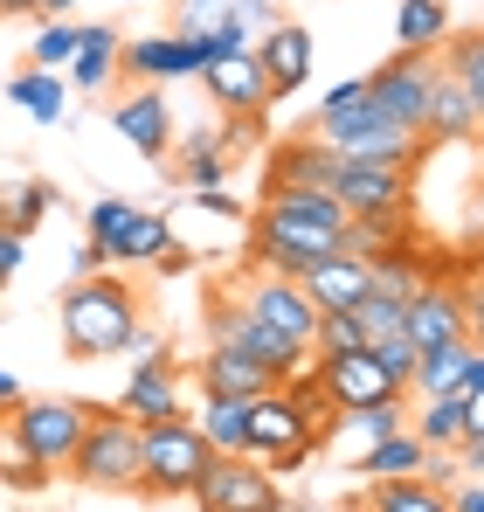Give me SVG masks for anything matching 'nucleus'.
I'll return each mask as SVG.
<instances>
[{"mask_svg": "<svg viewBox=\"0 0 484 512\" xmlns=\"http://www.w3.org/2000/svg\"><path fill=\"white\" fill-rule=\"evenodd\" d=\"M443 70L464 84V97L478 104V125H484V35H450V63Z\"/></svg>", "mask_w": 484, "mask_h": 512, "instance_id": "36", "label": "nucleus"}, {"mask_svg": "<svg viewBox=\"0 0 484 512\" xmlns=\"http://www.w3.org/2000/svg\"><path fill=\"white\" fill-rule=\"evenodd\" d=\"M49 478H56V471H49V464L14 436V429L0 423V485H14V492H42Z\"/></svg>", "mask_w": 484, "mask_h": 512, "instance_id": "33", "label": "nucleus"}, {"mask_svg": "<svg viewBox=\"0 0 484 512\" xmlns=\"http://www.w3.org/2000/svg\"><path fill=\"white\" fill-rule=\"evenodd\" d=\"M83 423H90V409L83 402H63V395H49V402H14L7 409V429L49 464V471H70V457H77V443H83Z\"/></svg>", "mask_w": 484, "mask_h": 512, "instance_id": "8", "label": "nucleus"}, {"mask_svg": "<svg viewBox=\"0 0 484 512\" xmlns=\"http://www.w3.org/2000/svg\"><path fill=\"white\" fill-rule=\"evenodd\" d=\"M457 409H464V436H484V388H464Z\"/></svg>", "mask_w": 484, "mask_h": 512, "instance_id": "47", "label": "nucleus"}, {"mask_svg": "<svg viewBox=\"0 0 484 512\" xmlns=\"http://www.w3.org/2000/svg\"><path fill=\"white\" fill-rule=\"evenodd\" d=\"M277 381L256 367V360H242L236 346H208V360H201V395L208 402H256V395H270Z\"/></svg>", "mask_w": 484, "mask_h": 512, "instance_id": "21", "label": "nucleus"}, {"mask_svg": "<svg viewBox=\"0 0 484 512\" xmlns=\"http://www.w3.org/2000/svg\"><path fill=\"white\" fill-rule=\"evenodd\" d=\"M21 256H28V236H14V229H0V291H7V277L21 270Z\"/></svg>", "mask_w": 484, "mask_h": 512, "instance_id": "44", "label": "nucleus"}, {"mask_svg": "<svg viewBox=\"0 0 484 512\" xmlns=\"http://www.w3.org/2000/svg\"><path fill=\"white\" fill-rule=\"evenodd\" d=\"M118 56H125V35L104 28V21H90L77 35V56H70V84L77 90H111L118 84Z\"/></svg>", "mask_w": 484, "mask_h": 512, "instance_id": "25", "label": "nucleus"}, {"mask_svg": "<svg viewBox=\"0 0 484 512\" xmlns=\"http://www.w3.org/2000/svg\"><path fill=\"white\" fill-rule=\"evenodd\" d=\"M422 284H429V277L415 270V256H408V250L374 256V291H381V298H402V305H408V298H415Z\"/></svg>", "mask_w": 484, "mask_h": 512, "instance_id": "39", "label": "nucleus"}, {"mask_svg": "<svg viewBox=\"0 0 484 512\" xmlns=\"http://www.w3.org/2000/svg\"><path fill=\"white\" fill-rule=\"evenodd\" d=\"M332 167L339 153H325L319 139H291L270 153V173H263V194H291V187H332Z\"/></svg>", "mask_w": 484, "mask_h": 512, "instance_id": "22", "label": "nucleus"}, {"mask_svg": "<svg viewBox=\"0 0 484 512\" xmlns=\"http://www.w3.org/2000/svg\"><path fill=\"white\" fill-rule=\"evenodd\" d=\"M208 457H215V443L201 436L194 416L146 423V478H139V492H153V499H187V492L201 485Z\"/></svg>", "mask_w": 484, "mask_h": 512, "instance_id": "5", "label": "nucleus"}, {"mask_svg": "<svg viewBox=\"0 0 484 512\" xmlns=\"http://www.w3.org/2000/svg\"><path fill=\"white\" fill-rule=\"evenodd\" d=\"M0 423H7V409H0Z\"/></svg>", "mask_w": 484, "mask_h": 512, "instance_id": "57", "label": "nucleus"}, {"mask_svg": "<svg viewBox=\"0 0 484 512\" xmlns=\"http://www.w3.org/2000/svg\"><path fill=\"white\" fill-rule=\"evenodd\" d=\"M194 201H201V208H208V215H222V222H236V201H229V194H222V187H208V194H194Z\"/></svg>", "mask_w": 484, "mask_h": 512, "instance_id": "52", "label": "nucleus"}, {"mask_svg": "<svg viewBox=\"0 0 484 512\" xmlns=\"http://www.w3.org/2000/svg\"><path fill=\"white\" fill-rule=\"evenodd\" d=\"M201 84H208V97H215L229 118H263V104H270V84H263V63H256V49L208 56Z\"/></svg>", "mask_w": 484, "mask_h": 512, "instance_id": "17", "label": "nucleus"}, {"mask_svg": "<svg viewBox=\"0 0 484 512\" xmlns=\"http://www.w3.org/2000/svg\"><path fill=\"white\" fill-rule=\"evenodd\" d=\"M263 512H305V506L298 499H277V506H263Z\"/></svg>", "mask_w": 484, "mask_h": 512, "instance_id": "56", "label": "nucleus"}, {"mask_svg": "<svg viewBox=\"0 0 484 512\" xmlns=\"http://www.w3.org/2000/svg\"><path fill=\"white\" fill-rule=\"evenodd\" d=\"M242 305H249L270 333H284V340H298V346H312V333H319V305L305 298L298 277H256V284L242 291Z\"/></svg>", "mask_w": 484, "mask_h": 512, "instance_id": "15", "label": "nucleus"}, {"mask_svg": "<svg viewBox=\"0 0 484 512\" xmlns=\"http://www.w3.org/2000/svg\"><path fill=\"white\" fill-rule=\"evenodd\" d=\"M14 402H21V381H14V374L0 367V409H14Z\"/></svg>", "mask_w": 484, "mask_h": 512, "instance_id": "53", "label": "nucleus"}, {"mask_svg": "<svg viewBox=\"0 0 484 512\" xmlns=\"http://www.w3.org/2000/svg\"><path fill=\"white\" fill-rule=\"evenodd\" d=\"M111 125H118V139L139 146L146 160H166V153H173V104L160 97V84H132L111 104Z\"/></svg>", "mask_w": 484, "mask_h": 512, "instance_id": "16", "label": "nucleus"}, {"mask_svg": "<svg viewBox=\"0 0 484 512\" xmlns=\"http://www.w3.org/2000/svg\"><path fill=\"white\" fill-rule=\"evenodd\" d=\"M408 187H415L408 160H339L332 167V201L346 215H408Z\"/></svg>", "mask_w": 484, "mask_h": 512, "instance_id": "9", "label": "nucleus"}, {"mask_svg": "<svg viewBox=\"0 0 484 512\" xmlns=\"http://www.w3.org/2000/svg\"><path fill=\"white\" fill-rule=\"evenodd\" d=\"M422 464H429V443L415 429H395V436L353 450V478H367V485H381V478H422Z\"/></svg>", "mask_w": 484, "mask_h": 512, "instance_id": "23", "label": "nucleus"}, {"mask_svg": "<svg viewBox=\"0 0 484 512\" xmlns=\"http://www.w3.org/2000/svg\"><path fill=\"white\" fill-rule=\"evenodd\" d=\"M0 14H42V0H0Z\"/></svg>", "mask_w": 484, "mask_h": 512, "instance_id": "54", "label": "nucleus"}, {"mask_svg": "<svg viewBox=\"0 0 484 512\" xmlns=\"http://www.w3.org/2000/svg\"><path fill=\"white\" fill-rule=\"evenodd\" d=\"M97 263H104V250H97V243L83 236L77 250H70V277H97Z\"/></svg>", "mask_w": 484, "mask_h": 512, "instance_id": "49", "label": "nucleus"}, {"mask_svg": "<svg viewBox=\"0 0 484 512\" xmlns=\"http://www.w3.org/2000/svg\"><path fill=\"white\" fill-rule=\"evenodd\" d=\"M201 436L222 457H249V402H208L201 395Z\"/></svg>", "mask_w": 484, "mask_h": 512, "instance_id": "31", "label": "nucleus"}, {"mask_svg": "<svg viewBox=\"0 0 484 512\" xmlns=\"http://www.w3.org/2000/svg\"><path fill=\"white\" fill-rule=\"evenodd\" d=\"M471 353H478L471 340H457V346H436V353H422V360H415V381H408V395H422V402L464 395V367H471Z\"/></svg>", "mask_w": 484, "mask_h": 512, "instance_id": "26", "label": "nucleus"}, {"mask_svg": "<svg viewBox=\"0 0 484 512\" xmlns=\"http://www.w3.org/2000/svg\"><path fill=\"white\" fill-rule=\"evenodd\" d=\"M395 42H402V49H422V56H436V49L450 42V7H443V0H402V14H395Z\"/></svg>", "mask_w": 484, "mask_h": 512, "instance_id": "28", "label": "nucleus"}, {"mask_svg": "<svg viewBox=\"0 0 484 512\" xmlns=\"http://www.w3.org/2000/svg\"><path fill=\"white\" fill-rule=\"evenodd\" d=\"M367 512H450V492L429 478H381L367 492Z\"/></svg>", "mask_w": 484, "mask_h": 512, "instance_id": "30", "label": "nucleus"}, {"mask_svg": "<svg viewBox=\"0 0 484 512\" xmlns=\"http://www.w3.org/2000/svg\"><path fill=\"white\" fill-rule=\"evenodd\" d=\"M450 512H484V478H464V485H450Z\"/></svg>", "mask_w": 484, "mask_h": 512, "instance_id": "48", "label": "nucleus"}, {"mask_svg": "<svg viewBox=\"0 0 484 512\" xmlns=\"http://www.w3.org/2000/svg\"><path fill=\"white\" fill-rule=\"evenodd\" d=\"M118 409H125L132 423H173V416H187V409H180V374L166 367V353L132 367V381H125Z\"/></svg>", "mask_w": 484, "mask_h": 512, "instance_id": "20", "label": "nucleus"}, {"mask_svg": "<svg viewBox=\"0 0 484 512\" xmlns=\"http://www.w3.org/2000/svg\"><path fill=\"white\" fill-rule=\"evenodd\" d=\"M49 208H56L49 180H35V173H14V180H0V229H14V236H35Z\"/></svg>", "mask_w": 484, "mask_h": 512, "instance_id": "27", "label": "nucleus"}, {"mask_svg": "<svg viewBox=\"0 0 484 512\" xmlns=\"http://www.w3.org/2000/svg\"><path fill=\"white\" fill-rule=\"evenodd\" d=\"M229 21H236V28L249 35V42H256V35H263V28H277L284 14H277L270 0H229Z\"/></svg>", "mask_w": 484, "mask_h": 512, "instance_id": "42", "label": "nucleus"}, {"mask_svg": "<svg viewBox=\"0 0 484 512\" xmlns=\"http://www.w3.org/2000/svg\"><path fill=\"white\" fill-rule=\"evenodd\" d=\"M415 436H422L429 450H457V443H464V409H457V395H443V402H422V416H415Z\"/></svg>", "mask_w": 484, "mask_h": 512, "instance_id": "37", "label": "nucleus"}, {"mask_svg": "<svg viewBox=\"0 0 484 512\" xmlns=\"http://www.w3.org/2000/svg\"><path fill=\"white\" fill-rule=\"evenodd\" d=\"M70 7H77V0H42V14H49V21H63Z\"/></svg>", "mask_w": 484, "mask_h": 512, "instance_id": "55", "label": "nucleus"}, {"mask_svg": "<svg viewBox=\"0 0 484 512\" xmlns=\"http://www.w3.org/2000/svg\"><path fill=\"white\" fill-rule=\"evenodd\" d=\"M464 333H471V346H484V277L464 291Z\"/></svg>", "mask_w": 484, "mask_h": 512, "instance_id": "45", "label": "nucleus"}, {"mask_svg": "<svg viewBox=\"0 0 484 512\" xmlns=\"http://www.w3.org/2000/svg\"><path fill=\"white\" fill-rule=\"evenodd\" d=\"M312 450H319V429L291 409V395H284V388H270V395H256V402H249V457H256L263 471H277V478H284V471L312 464Z\"/></svg>", "mask_w": 484, "mask_h": 512, "instance_id": "7", "label": "nucleus"}, {"mask_svg": "<svg viewBox=\"0 0 484 512\" xmlns=\"http://www.w3.org/2000/svg\"><path fill=\"white\" fill-rule=\"evenodd\" d=\"M173 250H180V243H173V222L153 215V208H132V215H125V229L111 236L104 263H166Z\"/></svg>", "mask_w": 484, "mask_h": 512, "instance_id": "24", "label": "nucleus"}, {"mask_svg": "<svg viewBox=\"0 0 484 512\" xmlns=\"http://www.w3.org/2000/svg\"><path fill=\"white\" fill-rule=\"evenodd\" d=\"M346 208L332 201V187H291V194H263L256 208V256L277 277H298L305 263H319L346 243Z\"/></svg>", "mask_w": 484, "mask_h": 512, "instance_id": "1", "label": "nucleus"}, {"mask_svg": "<svg viewBox=\"0 0 484 512\" xmlns=\"http://www.w3.org/2000/svg\"><path fill=\"white\" fill-rule=\"evenodd\" d=\"M284 395H291V409H298L305 423L319 429V443H325V436H332V423H339V402H332V388H325L319 374L305 367V374H291V381H284Z\"/></svg>", "mask_w": 484, "mask_h": 512, "instance_id": "34", "label": "nucleus"}, {"mask_svg": "<svg viewBox=\"0 0 484 512\" xmlns=\"http://www.w3.org/2000/svg\"><path fill=\"white\" fill-rule=\"evenodd\" d=\"M374 353H381V367H388V374H395L402 388H408V381H415V360H422V353H415V346H408L402 333H395V340H381V346H374Z\"/></svg>", "mask_w": 484, "mask_h": 512, "instance_id": "43", "label": "nucleus"}, {"mask_svg": "<svg viewBox=\"0 0 484 512\" xmlns=\"http://www.w3.org/2000/svg\"><path fill=\"white\" fill-rule=\"evenodd\" d=\"M125 353H132V360H160L166 346H160V333H146V326H132V340H125Z\"/></svg>", "mask_w": 484, "mask_h": 512, "instance_id": "50", "label": "nucleus"}, {"mask_svg": "<svg viewBox=\"0 0 484 512\" xmlns=\"http://www.w3.org/2000/svg\"><path fill=\"white\" fill-rule=\"evenodd\" d=\"M360 97H367V77H346V84H332V90H325V104H319V111H346V104H360Z\"/></svg>", "mask_w": 484, "mask_h": 512, "instance_id": "46", "label": "nucleus"}, {"mask_svg": "<svg viewBox=\"0 0 484 512\" xmlns=\"http://www.w3.org/2000/svg\"><path fill=\"white\" fill-rule=\"evenodd\" d=\"M298 284H305V298H312L319 312H353V305L374 291V263H367V256L332 250V256H319V263H305Z\"/></svg>", "mask_w": 484, "mask_h": 512, "instance_id": "18", "label": "nucleus"}, {"mask_svg": "<svg viewBox=\"0 0 484 512\" xmlns=\"http://www.w3.org/2000/svg\"><path fill=\"white\" fill-rule=\"evenodd\" d=\"M70 478L97 485V492H139V478H146V423H132L118 402L90 409L83 443L70 457Z\"/></svg>", "mask_w": 484, "mask_h": 512, "instance_id": "3", "label": "nucleus"}, {"mask_svg": "<svg viewBox=\"0 0 484 512\" xmlns=\"http://www.w3.org/2000/svg\"><path fill=\"white\" fill-rule=\"evenodd\" d=\"M457 464H464V478H484V436H464L457 443Z\"/></svg>", "mask_w": 484, "mask_h": 512, "instance_id": "51", "label": "nucleus"}, {"mask_svg": "<svg viewBox=\"0 0 484 512\" xmlns=\"http://www.w3.org/2000/svg\"><path fill=\"white\" fill-rule=\"evenodd\" d=\"M312 139H319L325 153H339V160H408L415 167V153H422V139L408 125H395L388 111H374L367 97L346 104V111H319Z\"/></svg>", "mask_w": 484, "mask_h": 512, "instance_id": "4", "label": "nucleus"}, {"mask_svg": "<svg viewBox=\"0 0 484 512\" xmlns=\"http://www.w3.org/2000/svg\"><path fill=\"white\" fill-rule=\"evenodd\" d=\"M395 429H408V395L402 402H374V409H339L332 436L353 443V450H367V443H381V436H395Z\"/></svg>", "mask_w": 484, "mask_h": 512, "instance_id": "29", "label": "nucleus"}, {"mask_svg": "<svg viewBox=\"0 0 484 512\" xmlns=\"http://www.w3.org/2000/svg\"><path fill=\"white\" fill-rule=\"evenodd\" d=\"M312 374L332 388V402H339V409H374V402H402V395H408L402 381L381 367V353H374V346L319 353V360H312Z\"/></svg>", "mask_w": 484, "mask_h": 512, "instance_id": "12", "label": "nucleus"}, {"mask_svg": "<svg viewBox=\"0 0 484 512\" xmlns=\"http://www.w3.org/2000/svg\"><path fill=\"white\" fill-rule=\"evenodd\" d=\"M402 340L415 346V353H436V346L471 340V333H464V291L429 277V284H422V291L402 305Z\"/></svg>", "mask_w": 484, "mask_h": 512, "instance_id": "13", "label": "nucleus"}, {"mask_svg": "<svg viewBox=\"0 0 484 512\" xmlns=\"http://www.w3.org/2000/svg\"><path fill=\"white\" fill-rule=\"evenodd\" d=\"M222 180H229L222 139H194V146L180 153V187H187V194H208V187H222Z\"/></svg>", "mask_w": 484, "mask_h": 512, "instance_id": "35", "label": "nucleus"}, {"mask_svg": "<svg viewBox=\"0 0 484 512\" xmlns=\"http://www.w3.org/2000/svg\"><path fill=\"white\" fill-rule=\"evenodd\" d=\"M429 84H436V63L422 49H395L381 70H367V104L388 111L395 125H408L422 139V111H429Z\"/></svg>", "mask_w": 484, "mask_h": 512, "instance_id": "10", "label": "nucleus"}, {"mask_svg": "<svg viewBox=\"0 0 484 512\" xmlns=\"http://www.w3.org/2000/svg\"><path fill=\"white\" fill-rule=\"evenodd\" d=\"M7 97H14L35 125H56V118H63V70H21V77L7 84Z\"/></svg>", "mask_w": 484, "mask_h": 512, "instance_id": "32", "label": "nucleus"}, {"mask_svg": "<svg viewBox=\"0 0 484 512\" xmlns=\"http://www.w3.org/2000/svg\"><path fill=\"white\" fill-rule=\"evenodd\" d=\"M229 21V0H180V28L173 35H215Z\"/></svg>", "mask_w": 484, "mask_h": 512, "instance_id": "41", "label": "nucleus"}, {"mask_svg": "<svg viewBox=\"0 0 484 512\" xmlns=\"http://www.w3.org/2000/svg\"><path fill=\"white\" fill-rule=\"evenodd\" d=\"M208 333H215V346H236L242 360H256L277 388L291 381V374H305V360H312V346H298V340H284V333H270L242 298H215L208 305Z\"/></svg>", "mask_w": 484, "mask_h": 512, "instance_id": "6", "label": "nucleus"}, {"mask_svg": "<svg viewBox=\"0 0 484 512\" xmlns=\"http://www.w3.org/2000/svg\"><path fill=\"white\" fill-rule=\"evenodd\" d=\"M139 326V298L118 277H77L63 291V346L70 360H111Z\"/></svg>", "mask_w": 484, "mask_h": 512, "instance_id": "2", "label": "nucleus"}, {"mask_svg": "<svg viewBox=\"0 0 484 512\" xmlns=\"http://www.w3.org/2000/svg\"><path fill=\"white\" fill-rule=\"evenodd\" d=\"M249 49H256V63H263L270 104H277V97H291V90H305L312 63H319V49H312V28H305V21H277V28H263Z\"/></svg>", "mask_w": 484, "mask_h": 512, "instance_id": "14", "label": "nucleus"}, {"mask_svg": "<svg viewBox=\"0 0 484 512\" xmlns=\"http://www.w3.org/2000/svg\"><path fill=\"white\" fill-rule=\"evenodd\" d=\"M478 104L464 97V84L436 63V84H429V111H422V146H464V139H478Z\"/></svg>", "mask_w": 484, "mask_h": 512, "instance_id": "19", "label": "nucleus"}, {"mask_svg": "<svg viewBox=\"0 0 484 512\" xmlns=\"http://www.w3.org/2000/svg\"><path fill=\"white\" fill-rule=\"evenodd\" d=\"M353 326H360V340H367V346L395 340V333H402V298H381V291H367V298L353 305Z\"/></svg>", "mask_w": 484, "mask_h": 512, "instance_id": "38", "label": "nucleus"}, {"mask_svg": "<svg viewBox=\"0 0 484 512\" xmlns=\"http://www.w3.org/2000/svg\"><path fill=\"white\" fill-rule=\"evenodd\" d=\"M187 499H201V512H263V506H277L284 492H277V471H263L256 457H222L215 450Z\"/></svg>", "mask_w": 484, "mask_h": 512, "instance_id": "11", "label": "nucleus"}, {"mask_svg": "<svg viewBox=\"0 0 484 512\" xmlns=\"http://www.w3.org/2000/svg\"><path fill=\"white\" fill-rule=\"evenodd\" d=\"M77 21L63 14V21H49L42 35H35V70H70V56H77Z\"/></svg>", "mask_w": 484, "mask_h": 512, "instance_id": "40", "label": "nucleus"}]
</instances>
